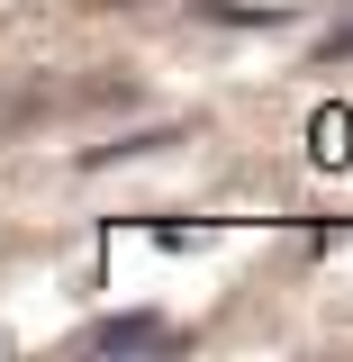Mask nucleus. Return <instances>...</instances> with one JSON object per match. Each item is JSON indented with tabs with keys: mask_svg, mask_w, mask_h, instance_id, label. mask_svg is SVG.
Instances as JSON below:
<instances>
[{
	"mask_svg": "<svg viewBox=\"0 0 353 362\" xmlns=\"http://www.w3.org/2000/svg\"><path fill=\"white\" fill-rule=\"evenodd\" d=\"M91 354H181V326L173 317H154V308H136V317H100L91 326Z\"/></svg>",
	"mask_w": 353,
	"mask_h": 362,
	"instance_id": "nucleus-1",
	"label": "nucleus"
},
{
	"mask_svg": "<svg viewBox=\"0 0 353 362\" xmlns=\"http://www.w3.org/2000/svg\"><path fill=\"white\" fill-rule=\"evenodd\" d=\"M199 18H218V28H281L290 9H245V0H199Z\"/></svg>",
	"mask_w": 353,
	"mask_h": 362,
	"instance_id": "nucleus-2",
	"label": "nucleus"
},
{
	"mask_svg": "<svg viewBox=\"0 0 353 362\" xmlns=\"http://www.w3.org/2000/svg\"><path fill=\"white\" fill-rule=\"evenodd\" d=\"M317 54H326V64H345V54H353V18H345V28H335L326 45H317Z\"/></svg>",
	"mask_w": 353,
	"mask_h": 362,
	"instance_id": "nucleus-3",
	"label": "nucleus"
}]
</instances>
